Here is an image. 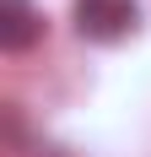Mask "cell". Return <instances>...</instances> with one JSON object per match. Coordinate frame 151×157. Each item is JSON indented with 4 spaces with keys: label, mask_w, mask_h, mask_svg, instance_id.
<instances>
[{
    "label": "cell",
    "mask_w": 151,
    "mask_h": 157,
    "mask_svg": "<svg viewBox=\"0 0 151 157\" xmlns=\"http://www.w3.org/2000/svg\"><path fill=\"white\" fill-rule=\"evenodd\" d=\"M43 33V16L32 11L27 0H0V49H32Z\"/></svg>",
    "instance_id": "7a4b0ae2"
},
{
    "label": "cell",
    "mask_w": 151,
    "mask_h": 157,
    "mask_svg": "<svg viewBox=\"0 0 151 157\" xmlns=\"http://www.w3.org/2000/svg\"><path fill=\"white\" fill-rule=\"evenodd\" d=\"M76 27L81 38H97V44H113L135 27V0H81L76 6Z\"/></svg>",
    "instance_id": "6da1fadb"
}]
</instances>
